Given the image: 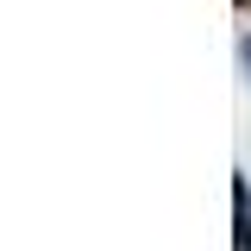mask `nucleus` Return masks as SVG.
I'll return each instance as SVG.
<instances>
[{"instance_id": "1", "label": "nucleus", "mask_w": 251, "mask_h": 251, "mask_svg": "<svg viewBox=\"0 0 251 251\" xmlns=\"http://www.w3.org/2000/svg\"><path fill=\"white\" fill-rule=\"evenodd\" d=\"M239 63H245V75H251V31L239 38Z\"/></svg>"}, {"instance_id": "2", "label": "nucleus", "mask_w": 251, "mask_h": 251, "mask_svg": "<svg viewBox=\"0 0 251 251\" xmlns=\"http://www.w3.org/2000/svg\"><path fill=\"white\" fill-rule=\"evenodd\" d=\"M245 245H251V232H245Z\"/></svg>"}]
</instances>
